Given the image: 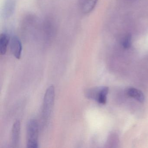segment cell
<instances>
[{
	"label": "cell",
	"mask_w": 148,
	"mask_h": 148,
	"mask_svg": "<svg viewBox=\"0 0 148 148\" xmlns=\"http://www.w3.org/2000/svg\"><path fill=\"white\" fill-rule=\"evenodd\" d=\"M38 125L34 119H31L27 123L26 128L27 147L37 148L38 147Z\"/></svg>",
	"instance_id": "obj_1"
},
{
	"label": "cell",
	"mask_w": 148,
	"mask_h": 148,
	"mask_svg": "<svg viewBox=\"0 0 148 148\" xmlns=\"http://www.w3.org/2000/svg\"><path fill=\"white\" fill-rule=\"evenodd\" d=\"M55 99V88L53 85L50 86L46 91L42 108V116L45 120L50 117L54 106Z\"/></svg>",
	"instance_id": "obj_2"
},
{
	"label": "cell",
	"mask_w": 148,
	"mask_h": 148,
	"mask_svg": "<svg viewBox=\"0 0 148 148\" xmlns=\"http://www.w3.org/2000/svg\"><path fill=\"white\" fill-rule=\"evenodd\" d=\"M109 88L106 86L93 87L87 89L85 95L87 98L97 101L99 103L105 104L106 102Z\"/></svg>",
	"instance_id": "obj_3"
},
{
	"label": "cell",
	"mask_w": 148,
	"mask_h": 148,
	"mask_svg": "<svg viewBox=\"0 0 148 148\" xmlns=\"http://www.w3.org/2000/svg\"><path fill=\"white\" fill-rule=\"evenodd\" d=\"M10 50L16 58L19 59L22 51V45L20 39L17 36H13L10 38L9 43Z\"/></svg>",
	"instance_id": "obj_4"
},
{
	"label": "cell",
	"mask_w": 148,
	"mask_h": 148,
	"mask_svg": "<svg viewBox=\"0 0 148 148\" xmlns=\"http://www.w3.org/2000/svg\"><path fill=\"white\" fill-rule=\"evenodd\" d=\"M98 0H78L79 8L84 14L91 12L97 4Z\"/></svg>",
	"instance_id": "obj_5"
},
{
	"label": "cell",
	"mask_w": 148,
	"mask_h": 148,
	"mask_svg": "<svg viewBox=\"0 0 148 148\" xmlns=\"http://www.w3.org/2000/svg\"><path fill=\"white\" fill-rule=\"evenodd\" d=\"M21 124L19 120L15 121L13 125L12 132V143L14 147H17L19 144L20 133Z\"/></svg>",
	"instance_id": "obj_6"
},
{
	"label": "cell",
	"mask_w": 148,
	"mask_h": 148,
	"mask_svg": "<svg viewBox=\"0 0 148 148\" xmlns=\"http://www.w3.org/2000/svg\"><path fill=\"white\" fill-rule=\"evenodd\" d=\"M10 38L6 33L1 34L0 36V53L1 55H5L9 45Z\"/></svg>",
	"instance_id": "obj_7"
},
{
	"label": "cell",
	"mask_w": 148,
	"mask_h": 148,
	"mask_svg": "<svg viewBox=\"0 0 148 148\" xmlns=\"http://www.w3.org/2000/svg\"><path fill=\"white\" fill-rule=\"evenodd\" d=\"M127 94L131 97L133 98L140 103L145 100V96L141 91L135 88H130L127 90Z\"/></svg>",
	"instance_id": "obj_8"
},
{
	"label": "cell",
	"mask_w": 148,
	"mask_h": 148,
	"mask_svg": "<svg viewBox=\"0 0 148 148\" xmlns=\"http://www.w3.org/2000/svg\"><path fill=\"white\" fill-rule=\"evenodd\" d=\"M16 0H6L4 8V16L8 18L12 14L16 5Z\"/></svg>",
	"instance_id": "obj_9"
},
{
	"label": "cell",
	"mask_w": 148,
	"mask_h": 148,
	"mask_svg": "<svg viewBox=\"0 0 148 148\" xmlns=\"http://www.w3.org/2000/svg\"><path fill=\"white\" fill-rule=\"evenodd\" d=\"M132 43V37L130 34H125L121 42L122 46L124 49H129L131 47Z\"/></svg>",
	"instance_id": "obj_10"
}]
</instances>
